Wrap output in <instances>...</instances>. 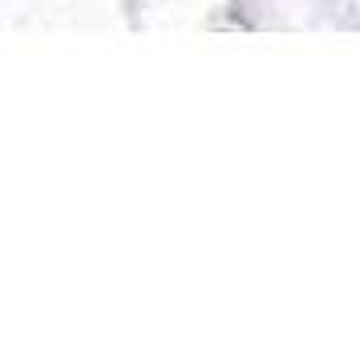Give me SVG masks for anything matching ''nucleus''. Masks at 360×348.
<instances>
[]
</instances>
